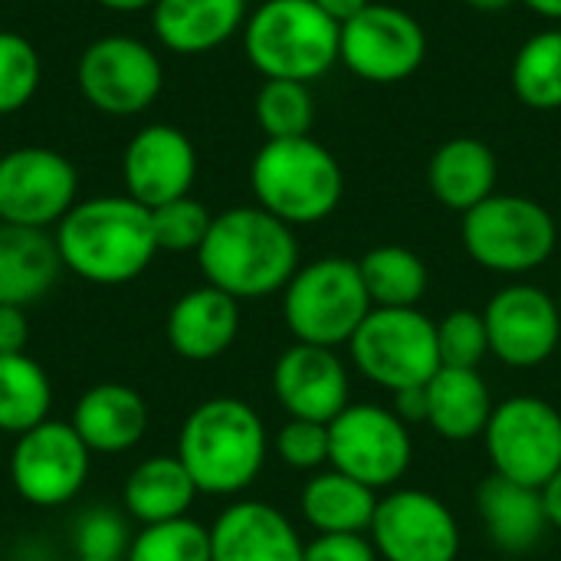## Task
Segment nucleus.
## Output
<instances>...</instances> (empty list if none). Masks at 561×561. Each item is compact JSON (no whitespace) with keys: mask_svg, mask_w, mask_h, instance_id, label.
I'll return each mask as SVG.
<instances>
[{"mask_svg":"<svg viewBox=\"0 0 561 561\" xmlns=\"http://www.w3.org/2000/svg\"><path fill=\"white\" fill-rule=\"evenodd\" d=\"M122 178L125 194L148 210L187 197L197 178L194 141L174 125H148L125 145Z\"/></svg>","mask_w":561,"mask_h":561,"instance_id":"nucleus-18","label":"nucleus"},{"mask_svg":"<svg viewBox=\"0 0 561 561\" xmlns=\"http://www.w3.org/2000/svg\"><path fill=\"white\" fill-rule=\"evenodd\" d=\"M53 408V381L46 368L20 355H0V434L20 437L36 424L49 421Z\"/></svg>","mask_w":561,"mask_h":561,"instance_id":"nucleus-29","label":"nucleus"},{"mask_svg":"<svg viewBox=\"0 0 561 561\" xmlns=\"http://www.w3.org/2000/svg\"><path fill=\"white\" fill-rule=\"evenodd\" d=\"M368 536L381 561H457L460 556L457 516L424 490L381 496Z\"/></svg>","mask_w":561,"mask_h":561,"instance_id":"nucleus-15","label":"nucleus"},{"mask_svg":"<svg viewBox=\"0 0 561 561\" xmlns=\"http://www.w3.org/2000/svg\"><path fill=\"white\" fill-rule=\"evenodd\" d=\"M559 243L552 214L523 194H493L463 214V247L490 273L519 276L539 270Z\"/></svg>","mask_w":561,"mask_h":561,"instance_id":"nucleus-7","label":"nucleus"},{"mask_svg":"<svg viewBox=\"0 0 561 561\" xmlns=\"http://www.w3.org/2000/svg\"><path fill=\"white\" fill-rule=\"evenodd\" d=\"M154 36L178 56H204L247 23V0H154Z\"/></svg>","mask_w":561,"mask_h":561,"instance_id":"nucleus-22","label":"nucleus"},{"mask_svg":"<svg viewBox=\"0 0 561 561\" xmlns=\"http://www.w3.org/2000/svg\"><path fill=\"white\" fill-rule=\"evenodd\" d=\"M391 411L404 424H427V385L424 388H404V391H398Z\"/></svg>","mask_w":561,"mask_h":561,"instance_id":"nucleus-41","label":"nucleus"},{"mask_svg":"<svg viewBox=\"0 0 561 561\" xmlns=\"http://www.w3.org/2000/svg\"><path fill=\"white\" fill-rule=\"evenodd\" d=\"M276 454L293 470H322L329 463V424L289 417L276 434Z\"/></svg>","mask_w":561,"mask_h":561,"instance_id":"nucleus-38","label":"nucleus"},{"mask_svg":"<svg viewBox=\"0 0 561 561\" xmlns=\"http://www.w3.org/2000/svg\"><path fill=\"white\" fill-rule=\"evenodd\" d=\"M263 417L240 398L201 401L181 424L178 460L191 473L197 493L237 496L256 483L266 463Z\"/></svg>","mask_w":561,"mask_h":561,"instance_id":"nucleus-3","label":"nucleus"},{"mask_svg":"<svg viewBox=\"0 0 561 561\" xmlns=\"http://www.w3.org/2000/svg\"><path fill=\"white\" fill-rule=\"evenodd\" d=\"M76 204L79 171L66 154L26 145L0 158V224L49 230Z\"/></svg>","mask_w":561,"mask_h":561,"instance_id":"nucleus-13","label":"nucleus"},{"mask_svg":"<svg viewBox=\"0 0 561 561\" xmlns=\"http://www.w3.org/2000/svg\"><path fill=\"white\" fill-rule=\"evenodd\" d=\"M358 270L375 309H417L431 283L424 260L398 243L368 250L358 260Z\"/></svg>","mask_w":561,"mask_h":561,"instance_id":"nucleus-30","label":"nucleus"},{"mask_svg":"<svg viewBox=\"0 0 561 561\" xmlns=\"http://www.w3.org/2000/svg\"><path fill=\"white\" fill-rule=\"evenodd\" d=\"M256 122L266 138H302L316 122V102L306 82L266 79L256 92Z\"/></svg>","mask_w":561,"mask_h":561,"instance_id":"nucleus-32","label":"nucleus"},{"mask_svg":"<svg viewBox=\"0 0 561 561\" xmlns=\"http://www.w3.org/2000/svg\"><path fill=\"white\" fill-rule=\"evenodd\" d=\"M125 561H210V529L191 516L141 526Z\"/></svg>","mask_w":561,"mask_h":561,"instance_id":"nucleus-33","label":"nucleus"},{"mask_svg":"<svg viewBox=\"0 0 561 561\" xmlns=\"http://www.w3.org/2000/svg\"><path fill=\"white\" fill-rule=\"evenodd\" d=\"M168 345L184 362H214L240 335V302L217 286H197L168 312L164 322Z\"/></svg>","mask_w":561,"mask_h":561,"instance_id":"nucleus-20","label":"nucleus"},{"mask_svg":"<svg viewBox=\"0 0 561 561\" xmlns=\"http://www.w3.org/2000/svg\"><path fill=\"white\" fill-rule=\"evenodd\" d=\"M490 355L510 368H536L561 342L559 299L529 283L503 286L483 309Z\"/></svg>","mask_w":561,"mask_h":561,"instance_id":"nucleus-16","label":"nucleus"},{"mask_svg":"<svg viewBox=\"0 0 561 561\" xmlns=\"http://www.w3.org/2000/svg\"><path fill=\"white\" fill-rule=\"evenodd\" d=\"M76 82L85 102L105 115H138L154 105L164 85L161 59L135 36L92 39L76 66Z\"/></svg>","mask_w":561,"mask_h":561,"instance_id":"nucleus-14","label":"nucleus"},{"mask_svg":"<svg viewBox=\"0 0 561 561\" xmlns=\"http://www.w3.org/2000/svg\"><path fill=\"white\" fill-rule=\"evenodd\" d=\"M194 500H197V486L191 473L184 470V463L178 460V454L141 460L125 477V486H122V503L128 516L141 526L181 519L191 513Z\"/></svg>","mask_w":561,"mask_h":561,"instance_id":"nucleus-27","label":"nucleus"},{"mask_svg":"<svg viewBox=\"0 0 561 561\" xmlns=\"http://www.w3.org/2000/svg\"><path fill=\"white\" fill-rule=\"evenodd\" d=\"M62 260L49 230L0 224V306H33L59 279Z\"/></svg>","mask_w":561,"mask_h":561,"instance_id":"nucleus-24","label":"nucleus"},{"mask_svg":"<svg viewBox=\"0 0 561 561\" xmlns=\"http://www.w3.org/2000/svg\"><path fill=\"white\" fill-rule=\"evenodd\" d=\"M348 348L355 368L391 394L424 388L440 371L437 322L421 309H371Z\"/></svg>","mask_w":561,"mask_h":561,"instance_id":"nucleus-8","label":"nucleus"},{"mask_svg":"<svg viewBox=\"0 0 561 561\" xmlns=\"http://www.w3.org/2000/svg\"><path fill=\"white\" fill-rule=\"evenodd\" d=\"M473 10H483V13H493V10H506L510 3H516V0H467Z\"/></svg>","mask_w":561,"mask_h":561,"instance_id":"nucleus-46","label":"nucleus"},{"mask_svg":"<svg viewBox=\"0 0 561 561\" xmlns=\"http://www.w3.org/2000/svg\"><path fill=\"white\" fill-rule=\"evenodd\" d=\"M39 76L43 62L36 46L13 30H0V115L26 108L39 89Z\"/></svg>","mask_w":561,"mask_h":561,"instance_id":"nucleus-34","label":"nucleus"},{"mask_svg":"<svg viewBox=\"0 0 561 561\" xmlns=\"http://www.w3.org/2000/svg\"><path fill=\"white\" fill-rule=\"evenodd\" d=\"M207 286L224 289L237 302L266 299L296 276L299 240L289 224L263 207H230L214 217L197 250Z\"/></svg>","mask_w":561,"mask_h":561,"instance_id":"nucleus-2","label":"nucleus"},{"mask_svg":"<svg viewBox=\"0 0 561 561\" xmlns=\"http://www.w3.org/2000/svg\"><path fill=\"white\" fill-rule=\"evenodd\" d=\"M53 240L62 270L95 286H125L161 253L154 243L151 210L128 194L79 201L56 224Z\"/></svg>","mask_w":561,"mask_h":561,"instance_id":"nucleus-1","label":"nucleus"},{"mask_svg":"<svg viewBox=\"0 0 561 561\" xmlns=\"http://www.w3.org/2000/svg\"><path fill=\"white\" fill-rule=\"evenodd\" d=\"M414 460V440L408 424L378 404H348L329 424V463L352 480L378 490H391L404 480Z\"/></svg>","mask_w":561,"mask_h":561,"instance_id":"nucleus-12","label":"nucleus"},{"mask_svg":"<svg viewBox=\"0 0 561 561\" xmlns=\"http://www.w3.org/2000/svg\"><path fill=\"white\" fill-rule=\"evenodd\" d=\"M131 546V533L122 513L108 506L85 510L72 526V552L89 561H125Z\"/></svg>","mask_w":561,"mask_h":561,"instance_id":"nucleus-36","label":"nucleus"},{"mask_svg":"<svg viewBox=\"0 0 561 561\" xmlns=\"http://www.w3.org/2000/svg\"><path fill=\"white\" fill-rule=\"evenodd\" d=\"M243 53L263 79L309 85L339 62V23L312 0H266L243 23Z\"/></svg>","mask_w":561,"mask_h":561,"instance_id":"nucleus-5","label":"nucleus"},{"mask_svg":"<svg viewBox=\"0 0 561 561\" xmlns=\"http://www.w3.org/2000/svg\"><path fill=\"white\" fill-rule=\"evenodd\" d=\"M510 82L516 99L536 112L561 108V26L533 33L510 69Z\"/></svg>","mask_w":561,"mask_h":561,"instance_id":"nucleus-31","label":"nucleus"},{"mask_svg":"<svg viewBox=\"0 0 561 561\" xmlns=\"http://www.w3.org/2000/svg\"><path fill=\"white\" fill-rule=\"evenodd\" d=\"M437 352L440 368H477L490 355L486 322L483 312L473 309H454L437 322Z\"/></svg>","mask_w":561,"mask_h":561,"instance_id":"nucleus-37","label":"nucleus"},{"mask_svg":"<svg viewBox=\"0 0 561 561\" xmlns=\"http://www.w3.org/2000/svg\"><path fill=\"white\" fill-rule=\"evenodd\" d=\"M302 561H378V549L365 533L316 536L306 546V559Z\"/></svg>","mask_w":561,"mask_h":561,"instance_id":"nucleus-39","label":"nucleus"},{"mask_svg":"<svg viewBox=\"0 0 561 561\" xmlns=\"http://www.w3.org/2000/svg\"><path fill=\"white\" fill-rule=\"evenodd\" d=\"M427 59V33L421 20L391 3H368L339 26V62L371 85L411 79Z\"/></svg>","mask_w":561,"mask_h":561,"instance_id":"nucleus-11","label":"nucleus"},{"mask_svg":"<svg viewBox=\"0 0 561 561\" xmlns=\"http://www.w3.org/2000/svg\"><path fill=\"white\" fill-rule=\"evenodd\" d=\"M30 342V319L20 306H0V355H20Z\"/></svg>","mask_w":561,"mask_h":561,"instance_id":"nucleus-40","label":"nucleus"},{"mask_svg":"<svg viewBox=\"0 0 561 561\" xmlns=\"http://www.w3.org/2000/svg\"><path fill=\"white\" fill-rule=\"evenodd\" d=\"M250 187L256 207L289 227H309L335 214L345 178L335 154L312 135L266 138L250 164Z\"/></svg>","mask_w":561,"mask_h":561,"instance_id":"nucleus-4","label":"nucleus"},{"mask_svg":"<svg viewBox=\"0 0 561 561\" xmlns=\"http://www.w3.org/2000/svg\"><path fill=\"white\" fill-rule=\"evenodd\" d=\"M526 3L536 16H546V20H561V0H519Z\"/></svg>","mask_w":561,"mask_h":561,"instance_id":"nucleus-44","label":"nucleus"},{"mask_svg":"<svg viewBox=\"0 0 561 561\" xmlns=\"http://www.w3.org/2000/svg\"><path fill=\"white\" fill-rule=\"evenodd\" d=\"M95 3L105 10H115V13H135V10L154 7V0H95Z\"/></svg>","mask_w":561,"mask_h":561,"instance_id":"nucleus-45","label":"nucleus"},{"mask_svg":"<svg viewBox=\"0 0 561 561\" xmlns=\"http://www.w3.org/2000/svg\"><path fill=\"white\" fill-rule=\"evenodd\" d=\"M559 309H561V296H559Z\"/></svg>","mask_w":561,"mask_h":561,"instance_id":"nucleus-48","label":"nucleus"},{"mask_svg":"<svg viewBox=\"0 0 561 561\" xmlns=\"http://www.w3.org/2000/svg\"><path fill=\"white\" fill-rule=\"evenodd\" d=\"M371 309L362 270L345 256H322L299 266L283 289V322L306 345H348Z\"/></svg>","mask_w":561,"mask_h":561,"instance_id":"nucleus-6","label":"nucleus"},{"mask_svg":"<svg viewBox=\"0 0 561 561\" xmlns=\"http://www.w3.org/2000/svg\"><path fill=\"white\" fill-rule=\"evenodd\" d=\"M69 424L92 454L115 457L141 444L148 431V404L135 388L122 381H102L76 401Z\"/></svg>","mask_w":561,"mask_h":561,"instance_id":"nucleus-21","label":"nucleus"},{"mask_svg":"<svg viewBox=\"0 0 561 561\" xmlns=\"http://www.w3.org/2000/svg\"><path fill=\"white\" fill-rule=\"evenodd\" d=\"M299 510L319 536L368 533L378 510V493L335 467L316 470L312 480L302 486Z\"/></svg>","mask_w":561,"mask_h":561,"instance_id":"nucleus-28","label":"nucleus"},{"mask_svg":"<svg viewBox=\"0 0 561 561\" xmlns=\"http://www.w3.org/2000/svg\"><path fill=\"white\" fill-rule=\"evenodd\" d=\"M273 394L289 417L332 424L352 404L348 368L335 348L293 342L273 365Z\"/></svg>","mask_w":561,"mask_h":561,"instance_id":"nucleus-17","label":"nucleus"},{"mask_svg":"<svg viewBox=\"0 0 561 561\" xmlns=\"http://www.w3.org/2000/svg\"><path fill=\"white\" fill-rule=\"evenodd\" d=\"M493 408V394L477 368H440L427 381V424L450 444L483 437Z\"/></svg>","mask_w":561,"mask_h":561,"instance_id":"nucleus-26","label":"nucleus"},{"mask_svg":"<svg viewBox=\"0 0 561 561\" xmlns=\"http://www.w3.org/2000/svg\"><path fill=\"white\" fill-rule=\"evenodd\" d=\"M89 467L92 450L82 444L76 427L49 417L13 440L7 477L23 503L36 510H59L82 493Z\"/></svg>","mask_w":561,"mask_h":561,"instance_id":"nucleus-10","label":"nucleus"},{"mask_svg":"<svg viewBox=\"0 0 561 561\" xmlns=\"http://www.w3.org/2000/svg\"><path fill=\"white\" fill-rule=\"evenodd\" d=\"M493 473L542 490L561 470V414L536 394H516L493 408L486 424Z\"/></svg>","mask_w":561,"mask_h":561,"instance_id":"nucleus-9","label":"nucleus"},{"mask_svg":"<svg viewBox=\"0 0 561 561\" xmlns=\"http://www.w3.org/2000/svg\"><path fill=\"white\" fill-rule=\"evenodd\" d=\"M312 3H316L319 10H325V13L342 26V23H348L352 16H358L371 0H312Z\"/></svg>","mask_w":561,"mask_h":561,"instance_id":"nucleus-42","label":"nucleus"},{"mask_svg":"<svg viewBox=\"0 0 561 561\" xmlns=\"http://www.w3.org/2000/svg\"><path fill=\"white\" fill-rule=\"evenodd\" d=\"M72 561H89V559H72Z\"/></svg>","mask_w":561,"mask_h":561,"instance_id":"nucleus-47","label":"nucleus"},{"mask_svg":"<svg viewBox=\"0 0 561 561\" xmlns=\"http://www.w3.org/2000/svg\"><path fill=\"white\" fill-rule=\"evenodd\" d=\"M542 503H546V516H549V526L561 529V470L542 486Z\"/></svg>","mask_w":561,"mask_h":561,"instance_id":"nucleus-43","label":"nucleus"},{"mask_svg":"<svg viewBox=\"0 0 561 561\" xmlns=\"http://www.w3.org/2000/svg\"><path fill=\"white\" fill-rule=\"evenodd\" d=\"M500 164L486 141L480 138H450L444 141L427 164L431 194L457 214L473 210L486 197L496 194Z\"/></svg>","mask_w":561,"mask_h":561,"instance_id":"nucleus-25","label":"nucleus"},{"mask_svg":"<svg viewBox=\"0 0 561 561\" xmlns=\"http://www.w3.org/2000/svg\"><path fill=\"white\" fill-rule=\"evenodd\" d=\"M306 542L283 510L263 500L230 503L210 526V561H302Z\"/></svg>","mask_w":561,"mask_h":561,"instance_id":"nucleus-19","label":"nucleus"},{"mask_svg":"<svg viewBox=\"0 0 561 561\" xmlns=\"http://www.w3.org/2000/svg\"><path fill=\"white\" fill-rule=\"evenodd\" d=\"M477 513H480V519L486 526L490 542L506 556L533 552L542 542L546 529H549L542 490L513 483V480H506L500 473H490L480 483Z\"/></svg>","mask_w":561,"mask_h":561,"instance_id":"nucleus-23","label":"nucleus"},{"mask_svg":"<svg viewBox=\"0 0 561 561\" xmlns=\"http://www.w3.org/2000/svg\"><path fill=\"white\" fill-rule=\"evenodd\" d=\"M210 224H214V214L191 194L151 210L154 243L164 253H197L201 243L207 240Z\"/></svg>","mask_w":561,"mask_h":561,"instance_id":"nucleus-35","label":"nucleus"}]
</instances>
